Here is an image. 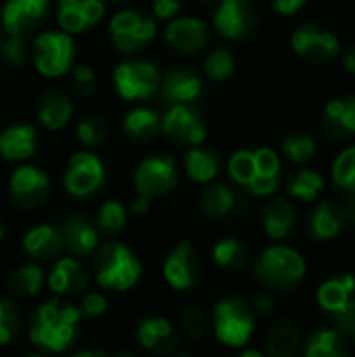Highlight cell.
I'll return each instance as SVG.
<instances>
[{"instance_id":"cell-8","label":"cell","mask_w":355,"mask_h":357,"mask_svg":"<svg viewBox=\"0 0 355 357\" xmlns=\"http://www.w3.org/2000/svg\"><path fill=\"white\" fill-rule=\"evenodd\" d=\"M136 197L149 201L169 195L178 184V163L169 155H153L138 163L134 172Z\"/></svg>"},{"instance_id":"cell-54","label":"cell","mask_w":355,"mask_h":357,"mask_svg":"<svg viewBox=\"0 0 355 357\" xmlns=\"http://www.w3.org/2000/svg\"><path fill=\"white\" fill-rule=\"evenodd\" d=\"M71 357H115V354L100 351V349H84V351H77L75 356Z\"/></svg>"},{"instance_id":"cell-27","label":"cell","mask_w":355,"mask_h":357,"mask_svg":"<svg viewBox=\"0 0 355 357\" xmlns=\"http://www.w3.org/2000/svg\"><path fill=\"white\" fill-rule=\"evenodd\" d=\"M38 149V130L31 123H13L0 132V157L4 161H27Z\"/></svg>"},{"instance_id":"cell-26","label":"cell","mask_w":355,"mask_h":357,"mask_svg":"<svg viewBox=\"0 0 355 357\" xmlns=\"http://www.w3.org/2000/svg\"><path fill=\"white\" fill-rule=\"evenodd\" d=\"M347 224L343 205L333 201H320L308 215V232L314 241H333L337 238Z\"/></svg>"},{"instance_id":"cell-57","label":"cell","mask_w":355,"mask_h":357,"mask_svg":"<svg viewBox=\"0 0 355 357\" xmlns=\"http://www.w3.org/2000/svg\"><path fill=\"white\" fill-rule=\"evenodd\" d=\"M115 357H136L132 351H119V354H115Z\"/></svg>"},{"instance_id":"cell-17","label":"cell","mask_w":355,"mask_h":357,"mask_svg":"<svg viewBox=\"0 0 355 357\" xmlns=\"http://www.w3.org/2000/svg\"><path fill=\"white\" fill-rule=\"evenodd\" d=\"M50 8V0H4L0 25L6 36H23L40 25Z\"/></svg>"},{"instance_id":"cell-62","label":"cell","mask_w":355,"mask_h":357,"mask_svg":"<svg viewBox=\"0 0 355 357\" xmlns=\"http://www.w3.org/2000/svg\"><path fill=\"white\" fill-rule=\"evenodd\" d=\"M182 357H188V356H182Z\"/></svg>"},{"instance_id":"cell-55","label":"cell","mask_w":355,"mask_h":357,"mask_svg":"<svg viewBox=\"0 0 355 357\" xmlns=\"http://www.w3.org/2000/svg\"><path fill=\"white\" fill-rule=\"evenodd\" d=\"M345 337H347V341H352L355 345V320L345 328Z\"/></svg>"},{"instance_id":"cell-44","label":"cell","mask_w":355,"mask_h":357,"mask_svg":"<svg viewBox=\"0 0 355 357\" xmlns=\"http://www.w3.org/2000/svg\"><path fill=\"white\" fill-rule=\"evenodd\" d=\"M107 136H109V128H107L105 119L98 115H86L75 128V138L86 149L100 146L107 140Z\"/></svg>"},{"instance_id":"cell-6","label":"cell","mask_w":355,"mask_h":357,"mask_svg":"<svg viewBox=\"0 0 355 357\" xmlns=\"http://www.w3.org/2000/svg\"><path fill=\"white\" fill-rule=\"evenodd\" d=\"M115 92L128 102H140L159 92L161 71L149 59H128L113 69Z\"/></svg>"},{"instance_id":"cell-49","label":"cell","mask_w":355,"mask_h":357,"mask_svg":"<svg viewBox=\"0 0 355 357\" xmlns=\"http://www.w3.org/2000/svg\"><path fill=\"white\" fill-rule=\"evenodd\" d=\"M184 8V0H153L151 2V10L155 15V21H172L176 17H180Z\"/></svg>"},{"instance_id":"cell-22","label":"cell","mask_w":355,"mask_h":357,"mask_svg":"<svg viewBox=\"0 0 355 357\" xmlns=\"http://www.w3.org/2000/svg\"><path fill=\"white\" fill-rule=\"evenodd\" d=\"M59 230L63 234L65 249H69V253L77 259L90 257L98 249L100 230L86 215H71V218L63 220Z\"/></svg>"},{"instance_id":"cell-19","label":"cell","mask_w":355,"mask_h":357,"mask_svg":"<svg viewBox=\"0 0 355 357\" xmlns=\"http://www.w3.org/2000/svg\"><path fill=\"white\" fill-rule=\"evenodd\" d=\"M48 289L56 297H80L90 284V272L77 257H56L46 276Z\"/></svg>"},{"instance_id":"cell-50","label":"cell","mask_w":355,"mask_h":357,"mask_svg":"<svg viewBox=\"0 0 355 357\" xmlns=\"http://www.w3.org/2000/svg\"><path fill=\"white\" fill-rule=\"evenodd\" d=\"M270 2H272V8L282 17L297 15L308 4V0H270Z\"/></svg>"},{"instance_id":"cell-28","label":"cell","mask_w":355,"mask_h":357,"mask_svg":"<svg viewBox=\"0 0 355 357\" xmlns=\"http://www.w3.org/2000/svg\"><path fill=\"white\" fill-rule=\"evenodd\" d=\"M324 128L326 132L337 138H354L355 136V96L343 94L335 96L324 105Z\"/></svg>"},{"instance_id":"cell-15","label":"cell","mask_w":355,"mask_h":357,"mask_svg":"<svg viewBox=\"0 0 355 357\" xmlns=\"http://www.w3.org/2000/svg\"><path fill=\"white\" fill-rule=\"evenodd\" d=\"M211 23L222 38L245 40L257 25V13L249 0H220Z\"/></svg>"},{"instance_id":"cell-46","label":"cell","mask_w":355,"mask_h":357,"mask_svg":"<svg viewBox=\"0 0 355 357\" xmlns=\"http://www.w3.org/2000/svg\"><path fill=\"white\" fill-rule=\"evenodd\" d=\"M0 56H2L10 67L23 65V61L27 59V46H25L23 36H6V38L0 42Z\"/></svg>"},{"instance_id":"cell-36","label":"cell","mask_w":355,"mask_h":357,"mask_svg":"<svg viewBox=\"0 0 355 357\" xmlns=\"http://www.w3.org/2000/svg\"><path fill=\"white\" fill-rule=\"evenodd\" d=\"M211 257H213L216 266H220L222 270H228V272L243 270L249 261L247 247L243 245V241H239L234 236H224V238L216 241V245L211 249Z\"/></svg>"},{"instance_id":"cell-34","label":"cell","mask_w":355,"mask_h":357,"mask_svg":"<svg viewBox=\"0 0 355 357\" xmlns=\"http://www.w3.org/2000/svg\"><path fill=\"white\" fill-rule=\"evenodd\" d=\"M44 284H46V274L36 261L15 268L6 278V291L17 299H31L40 295Z\"/></svg>"},{"instance_id":"cell-9","label":"cell","mask_w":355,"mask_h":357,"mask_svg":"<svg viewBox=\"0 0 355 357\" xmlns=\"http://www.w3.org/2000/svg\"><path fill=\"white\" fill-rule=\"evenodd\" d=\"M320 310L335 322L339 331L345 328L355 320V276L339 274L320 284L316 293Z\"/></svg>"},{"instance_id":"cell-53","label":"cell","mask_w":355,"mask_h":357,"mask_svg":"<svg viewBox=\"0 0 355 357\" xmlns=\"http://www.w3.org/2000/svg\"><path fill=\"white\" fill-rule=\"evenodd\" d=\"M130 211L134 215H146L151 211V201L144 199V197H136L134 203H132V207H130Z\"/></svg>"},{"instance_id":"cell-23","label":"cell","mask_w":355,"mask_h":357,"mask_svg":"<svg viewBox=\"0 0 355 357\" xmlns=\"http://www.w3.org/2000/svg\"><path fill=\"white\" fill-rule=\"evenodd\" d=\"M21 247H23L25 255L31 257L33 261H50V259L61 257V253L65 249V241L56 226L38 224L23 234Z\"/></svg>"},{"instance_id":"cell-43","label":"cell","mask_w":355,"mask_h":357,"mask_svg":"<svg viewBox=\"0 0 355 357\" xmlns=\"http://www.w3.org/2000/svg\"><path fill=\"white\" fill-rule=\"evenodd\" d=\"M23 320L15 301L0 297V347L10 345L21 333Z\"/></svg>"},{"instance_id":"cell-59","label":"cell","mask_w":355,"mask_h":357,"mask_svg":"<svg viewBox=\"0 0 355 357\" xmlns=\"http://www.w3.org/2000/svg\"><path fill=\"white\" fill-rule=\"evenodd\" d=\"M23 357H44V356H40V354H27V356H23Z\"/></svg>"},{"instance_id":"cell-12","label":"cell","mask_w":355,"mask_h":357,"mask_svg":"<svg viewBox=\"0 0 355 357\" xmlns=\"http://www.w3.org/2000/svg\"><path fill=\"white\" fill-rule=\"evenodd\" d=\"M105 184V163L92 151H77L69 157L63 174V186L67 195L75 199H88Z\"/></svg>"},{"instance_id":"cell-10","label":"cell","mask_w":355,"mask_h":357,"mask_svg":"<svg viewBox=\"0 0 355 357\" xmlns=\"http://www.w3.org/2000/svg\"><path fill=\"white\" fill-rule=\"evenodd\" d=\"M165 284L178 293L192 291L203 280V261L190 241H180L161 266Z\"/></svg>"},{"instance_id":"cell-14","label":"cell","mask_w":355,"mask_h":357,"mask_svg":"<svg viewBox=\"0 0 355 357\" xmlns=\"http://www.w3.org/2000/svg\"><path fill=\"white\" fill-rule=\"evenodd\" d=\"M8 195L19 209L40 207L50 195V176L36 165H19L8 178Z\"/></svg>"},{"instance_id":"cell-21","label":"cell","mask_w":355,"mask_h":357,"mask_svg":"<svg viewBox=\"0 0 355 357\" xmlns=\"http://www.w3.org/2000/svg\"><path fill=\"white\" fill-rule=\"evenodd\" d=\"M136 339L142 349L155 356H172L178 347V333L163 316H149L136 324Z\"/></svg>"},{"instance_id":"cell-40","label":"cell","mask_w":355,"mask_h":357,"mask_svg":"<svg viewBox=\"0 0 355 357\" xmlns=\"http://www.w3.org/2000/svg\"><path fill=\"white\" fill-rule=\"evenodd\" d=\"M234 69H236L234 54L226 46L213 48L205 56V63H203V71H205V75L211 82H226V79H230L234 75Z\"/></svg>"},{"instance_id":"cell-37","label":"cell","mask_w":355,"mask_h":357,"mask_svg":"<svg viewBox=\"0 0 355 357\" xmlns=\"http://www.w3.org/2000/svg\"><path fill=\"white\" fill-rule=\"evenodd\" d=\"M322 190H324V178L316 169H299L289 182V197L301 203L316 201Z\"/></svg>"},{"instance_id":"cell-11","label":"cell","mask_w":355,"mask_h":357,"mask_svg":"<svg viewBox=\"0 0 355 357\" xmlns=\"http://www.w3.org/2000/svg\"><path fill=\"white\" fill-rule=\"evenodd\" d=\"M291 48L308 63H331L341 56V40L333 29L318 23H303L291 33Z\"/></svg>"},{"instance_id":"cell-3","label":"cell","mask_w":355,"mask_h":357,"mask_svg":"<svg viewBox=\"0 0 355 357\" xmlns=\"http://www.w3.org/2000/svg\"><path fill=\"white\" fill-rule=\"evenodd\" d=\"M92 276L107 291L126 293L142 278V264L123 243H107L94 251Z\"/></svg>"},{"instance_id":"cell-51","label":"cell","mask_w":355,"mask_h":357,"mask_svg":"<svg viewBox=\"0 0 355 357\" xmlns=\"http://www.w3.org/2000/svg\"><path fill=\"white\" fill-rule=\"evenodd\" d=\"M251 307H253V314L257 316H268L272 314L274 310V297L270 293H257L251 301Z\"/></svg>"},{"instance_id":"cell-39","label":"cell","mask_w":355,"mask_h":357,"mask_svg":"<svg viewBox=\"0 0 355 357\" xmlns=\"http://www.w3.org/2000/svg\"><path fill=\"white\" fill-rule=\"evenodd\" d=\"M333 182L347 195V199H355V144L337 155L333 163Z\"/></svg>"},{"instance_id":"cell-42","label":"cell","mask_w":355,"mask_h":357,"mask_svg":"<svg viewBox=\"0 0 355 357\" xmlns=\"http://www.w3.org/2000/svg\"><path fill=\"white\" fill-rule=\"evenodd\" d=\"M180 328L188 339L201 341L209 335L211 320L199 305H184L180 312Z\"/></svg>"},{"instance_id":"cell-63","label":"cell","mask_w":355,"mask_h":357,"mask_svg":"<svg viewBox=\"0 0 355 357\" xmlns=\"http://www.w3.org/2000/svg\"><path fill=\"white\" fill-rule=\"evenodd\" d=\"M0 42H2V40H0Z\"/></svg>"},{"instance_id":"cell-1","label":"cell","mask_w":355,"mask_h":357,"mask_svg":"<svg viewBox=\"0 0 355 357\" xmlns=\"http://www.w3.org/2000/svg\"><path fill=\"white\" fill-rule=\"evenodd\" d=\"M80 322L82 316L75 305L63 301L61 297L44 301L29 318V343L46 354H63L73 345Z\"/></svg>"},{"instance_id":"cell-61","label":"cell","mask_w":355,"mask_h":357,"mask_svg":"<svg viewBox=\"0 0 355 357\" xmlns=\"http://www.w3.org/2000/svg\"><path fill=\"white\" fill-rule=\"evenodd\" d=\"M201 2H213V0H201Z\"/></svg>"},{"instance_id":"cell-13","label":"cell","mask_w":355,"mask_h":357,"mask_svg":"<svg viewBox=\"0 0 355 357\" xmlns=\"http://www.w3.org/2000/svg\"><path fill=\"white\" fill-rule=\"evenodd\" d=\"M161 132L178 146H199L207 138V123L192 105H169L161 115Z\"/></svg>"},{"instance_id":"cell-60","label":"cell","mask_w":355,"mask_h":357,"mask_svg":"<svg viewBox=\"0 0 355 357\" xmlns=\"http://www.w3.org/2000/svg\"><path fill=\"white\" fill-rule=\"evenodd\" d=\"M107 2V0H105ZM111 2H126V0H111Z\"/></svg>"},{"instance_id":"cell-16","label":"cell","mask_w":355,"mask_h":357,"mask_svg":"<svg viewBox=\"0 0 355 357\" xmlns=\"http://www.w3.org/2000/svg\"><path fill=\"white\" fill-rule=\"evenodd\" d=\"M209 25L199 17H176L163 29L165 44L178 54H197L209 44Z\"/></svg>"},{"instance_id":"cell-5","label":"cell","mask_w":355,"mask_h":357,"mask_svg":"<svg viewBox=\"0 0 355 357\" xmlns=\"http://www.w3.org/2000/svg\"><path fill=\"white\" fill-rule=\"evenodd\" d=\"M31 56L38 73L54 79L71 71L75 61V42L61 29H46L33 40Z\"/></svg>"},{"instance_id":"cell-35","label":"cell","mask_w":355,"mask_h":357,"mask_svg":"<svg viewBox=\"0 0 355 357\" xmlns=\"http://www.w3.org/2000/svg\"><path fill=\"white\" fill-rule=\"evenodd\" d=\"M236 203H239L236 192H234L228 184H222V182H211V184L203 190L201 201H199L201 211H203L207 218H213V220L230 215V213L234 211Z\"/></svg>"},{"instance_id":"cell-38","label":"cell","mask_w":355,"mask_h":357,"mask_svg":"<svg viewBox=\"0 0 355 357\" xmlns=\"http://www.w3.org/2000/svg\"><path fill=\"white\" fill-rule=\"evenodd\" d=\"M280 151H282V155H285L289 161L303 165V163H308L310 159H314V155H316V151H318V142H316V138H314L312 134H308V132H293V134H289V136L282 138Z\"/></svg>"},{"instance_id":"cell-41","label":"cell","mask_w":355,"mask_h":357,"mask_svg":"<svg viewBox=\"0 0 355 357\" xmlns=\"http://www.w3.org/2000/svg\"><path fill=\"white\" fill-rule=\"evenodd\" d=\"M128 226V209L121 201L109 199L98 207L96 213V228L107 234H117Z\"/></svg>"},{"instance_id":"cell-2","label":"cell","mask_w":355,"mask_h":357,"mask_svg":"<svg viewBox=\"0 0 355 357\" xmlns=\"http://www.w3.org/2000/svg\"><path fill=\"white\" fill-rule=\"evenodd\" d=\"M305 272L303 255L287 245L266 247L253 264L255 280L274 293H291L303 282Z\"/></svg>"},{"instance_id":"cell-45","label":"cell","mask_w":355,"mask_h":357,"mask_svg":"<svg viewBox=\"0 0 355 357\" xmlns=\"http://www.w3.org/2000/svg\"><path fill=\"white\" fill-rule=\"evenodd\" d=\"M228 176L234 184L247 188L255 178V157L251 149H243L230 155L228 159Z\"/></svg>"},{"instance_id":"cell-52","label":"cell","mask_w":355,"mask_h":357,"mask_svg":"<svg viewBox=\"0 0 355 357\" xmlns=\"http://www.w3.org/2000/svg\"><path fill=\"white\" fill-rule=\"evenodd\" d=\"M341 59H343L345 71H349L352 75H355V44L347 46L345 50H341Z\"/></svg>"},{"instance_id":"cell-20","label":"cell","mask_w":355,"mask_h":357,"mask_svg":"<svg viewBox=\"0 0 355 357\" xmlns=\"http://www.w3.org/2000/svg\"><path fill=\"white\" fill-rule=\"evenodd\" d=\"M159 90L169 105H192L203 94V79L195 69L178 65L161 75Z\"/></svg>"},{"instance_id":"cell-56","label":"cell","mask_w":355,"mask_h":357,"mask_svg":"<svg viewBox=\"0 0 355 357\" xmlns=\"http://www.w3.org/2000/svg\"><path fill=\"white\" fill-rule=\"evenodd\" d=\"M239 357H268L266 354H262V351H257V349H247V351H243Z\"/></svg>"},{"instance_id":"cell-4","label":"cell","mask_w":355,"mask_h":357,"mask_svg":"<svg viewBox=\"0 0 355 357\" xmlns=\"http://www.w3.org/2000/svg\"><path fill=\"white\" fill-rule=\"evenodd\" d=\"M209 320L216 339L232 349L245 347L255 333V314L251 301H247L241 295L220 299Z\"/></svg>"},{"instance_id":"cell-7","label":"cell","mask_w":355,"mask_h":357,"mask_svg":"<svg viewBox=\"0 0 355 357\" xmlns=\"http://www.w3.org/2000/svg\"><path fill=\"white\" fill-rule=\"evenodd\" d=\"M109 38L119 52H138L157 38V21L138 8H121L109 21Z\"/></svg>"},{"instance_id":"cell-24","label":"cell","mask_w":355,"mask_h":357,"mask_svg":"<svg viewBox=\"0 0 355 357\" xmlns=\"http://www.w3.org/2000/svg\"><path fill=\"white\" fill-rule=\"evenodd\" d=\"M255 157V178L247 186V190L255 197H272L280 186V155L270 146L253 149Z\"/></svg>"},{"instance_id":"cell-25","label":"cell","mask_w":355,"mask_h":357,"mask_svg":"<svg viewBox=\"0 0 355 357\" xmlns=\"http://www.w3.org/2000/svg\"><path fill=\"white\" fill-rule=\"evenodd\" d=\"M262 226L268 238L285 241L297 228V209L287 197H274L262 211Z\"/></svg>"},{"instance_id":"cell-32","label":"cell","mask_w":355,"mask_h":357,"mask_svg":"<svg viewBox=\"0 0 355 357\" xmlns=\"http://www.w3.org/2000/svg\"><path fill=\"white\" fill-rule=\"evenodd\" d=\"M301 347V333L297 322L280 318L266 337V356L268 357H295Z\"/></svg>"},{"instance_id":"cell-48","label":"cell","mask_w":355,"mask_h":357,"mask_svg":"<svg viewBox=\"0 0 355 357\" xmlns=\"http://www.w3.org/2000/svg\"><path fill=\"white\" fill-rule=\"evenodd\" d=\"M71 82L82 96H90L96 90V71L90 65L71 67Z\"/></svg>"},{"instance_id":"cell-30","label":"cell","mask_w":355,"mask_h":357,"mask_svg":"<svg viewBox=\"0 0 355 357\" xmlns=\"http://www.w3.org/2000/svg\"><path fill=\"white\" fill-rule=\"evenodd\" d=\"M184 169L188 178L197 184H211L218 180L222 172V157L203 144L192 146L184 155Z\"/></svg>"},{"instance_id":"cell-29","label":"cell","mask_w":355,"mask_h":357,"mask_svg":"<svg viewBox=\"0 0 355 357\" xmlns=\"http://www.w3.org/2000/svg\"><path fill=\"white\" fill-rule=\"evenodd\" d=\"M36 115H38V121L42 128H46L48 132H59L71 121L73 102L69 100L67 94H63L59 90H48L40 98Z\"/></svg>"},{"instance_id":"cell-58","label":"cell","mask_w":355,"mask_h":357,"mask_svg":"<svg viewBox=\"0 0 355 357\" xmlns=\"http://www.w3.org/2000/svg\"><path fill=\"white\" fill-rule=\"evenodd\" d=\"M4 232H6V228H4V222L0 220V241L4 238Z\"/></svg>"},{"instance_id":"cell-18","label":"cell","mask_w":355,"mask_h":357,"mask_svg":"<svg viewBox=\"0 0 355 357\" xmlns=\"http://www.w3.org/2000/svg\"><path fill=\"white\" fill-rule=\"evenodd\" d=\"M105 0H59L56 2V23L65 33H84L98 25L105 17Z\"/></svg>"},{"instance_id":"cell-31","label":"cell","mask_w":355,"mask_h":357,"mask_svg":"<svg viewBox=\"0 0 355 357\" xmlns=\"http://www.w3.org/2000/svg\"><path fill=\"white\" fill-rule=\"evenodd\" d=\"M303 357H349V341L337 326H324L310 335Z\"/></svg>"},{"instance_id":"cell-47","label":"cell","mask_w":355,"mask_h":357,"mask_svg":"<svg viewBox=\"0 0 355 357\" xmlns=\"http://www.w3.org/2000/svg\"><path fill=\"white\" fill-rule=\"evenodd\" d=\"M77 310H80L82 318H100L109 310V299L98 291H90L82 297Z\"/></svg>"},{"instance_id":"cell-33","label":"cell","mask_w":355,"mask_h":357,"mask_svg":"<svg viewBox=\"0 0 355 357\" xmlns=\"http://www.w3.org/2000/svg\"><path fill=\"white\" fill-rule=\"evenodd\" d=\"M123 132L136 142H149L161 132V115L153 107H134L123 117Z\"/></svg>"}]
</instances>
